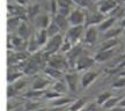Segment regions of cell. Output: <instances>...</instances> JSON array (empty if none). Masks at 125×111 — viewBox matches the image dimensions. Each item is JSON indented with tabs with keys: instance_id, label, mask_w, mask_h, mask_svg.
Instances as JSON below:
<instances>
[{
	"instance_id": "8",
	"label": "cell",
	"mask_w": 125,
	"mask_h": 111,
	"mask_svg": "<svg viewBox=\"0 0 125 111\" xmlns=\"http://www.w3.org/2000/svg\"><path fill=\"white\" fill-rule=\"evenodd\" d=\"M94 62H95V59H94V58L89 57V56H81L75 64V70L76 71L87 70V68H89V67L93 66Z\"/></svg>"
},
{
	"instance_id": "49",
	"label": "cell",
	"mask_w": 125,
	"mask_h": 111,
	"mask_svg": "<svg viewBox=\"0 0 125 111\" xmlns=\"http://www.w3.org/2000/svg\"><path fill=\"white\" fill-rule=\"evenodd\" d=\"M109 111H123V110H122V108H114V109H111Z\"/></svg>"
},
{
	"instance_id": "33",
	"label": "cell",
	"mask_w": 125,
	"mask_h": 111,
	"mask_svg": "<svg viewBox=\"0 0 125 111\" xmlns=\"http://www.w3.org/2000/svg\"><path fill=\"white\" fill-rule=\"evenodd\" d=\"M111 97H112V94L110 93V91H103V93H101L97 96V98H96V103H97L98 105H103L109 98H111Z\"/></svg>"
},
{
	"instance_id": "29",
	"label": "cell",
	"mask_w": 125,
	"mask_h": 111,
	"mask_svg": "<svg viewBox=\"0 0 125 111\" xmlns=\"http://www.w3.org/2000/svg\"><path fill=\"white\" fill-rule=\"evenodd\" d=\"M123 32V28L122 27H117V28H111L108 31L104 32V38L105 40H110V38H116L118 37V35Z\"/></svg>"
},
{
	"instance_id": "51",
	"label": "cell",
	"mask_w": 125,
	"mask_h": 111,
	"mask_svg": "<svg viewBox=\"0 0 125 111\" xmlns=\"http://www.w3.org/2000/svg\"><path fill=\"white\" fill-rule=\"evenodd\" d=\"M93 1H94V2H95V1H98V0H93Z\"/></svg>"
},
{
	"instance_id": "31",
	"label": "cell",
	"mask_w": 125,
	"mask_h": 111,
	"mask_svg": "<svg viewBox=\"0 0 125 111\" xmlns=\"http://www.w3.org/2000/svg\"><path fill=\"white\" fill-rule=\"evenodd\" d=\"M119 102H121V98L116 97V96H112L111 98H109L107 102L103 104V108H104V109H108V110H111L114 108H116V105L119 104Z\"/></svg>"
},
{
	"instance_id": "12",
	"label": "cell",
	"mask_w": 125,
	"mask_h": 111,
	"mask_svg": "<svg viewBox=\"0 0 125 111\" xmlns=\"http://www.w3.org/2000/svg\"><path fill=\"white\" fill-rule=\"evenodd\" d=\"M78 81H79L78 74H75V73H68L65 75V82L71 91H75L78 89Z\"/></svg>"
},
{
	"instance_id": "47",
	"label": "cell",
	"mask_w": 125,
	"mask_h": 111,
	"mask_svg": "<svg viewBox=\"0 0 125 111\" xmlns=\"http://www.w3.org/2000/svg\"><path fill=\"white\" fill-rule=\"evenodd\" d=\"M119 108H125V98L119 102Z\"/></svg>"
},
{
	"instance_id": "21",
	"label": "cell",
	"mask_w": 125,
	"mask_h": 111,
	"mask_svg": "<svg viewBox=\"0 0 125 111\" xmlns=\"http://www.w3.org/2000/svg\"><path fill=\"white\" fill-rule=\"evenodd\" d=\"M86 104H87V97L79 98V100H75V101L70 105L68 110L70 111H80L86 107Z\"/></svg>"
},
{
	"instance_id": "2",
	"label": "cell",
	"mask_w": 125,
	"mask_h": 111,
	"mask_svg": "<svg viewBox=\"0 0 125 111\" xmlns=\"http://www.w3.org/2000/svg\"><path fill=\"white\" fill-rule=\"evenodd\" d=\"M46 65L50 67H53V68H57L59 71H66L67 68L70 67V64H68V60H67L66 56L64 54H53L49 58V60L46 62Z\"/></svg>"
},
{
	"instance_id": "18",
	"label": "cell",
	"mask_w": 125,
	"mask_h": 111,
	"mask_svg": "<svg viewBox=\"0 0 125 111\" xmlns=\"http://www.w3.org/2000/svg\"><path fill=\"white\" fill-rule=\"evenodd\" d=\"M45 94V90H35V89H29L28 91L23 94L22 96L24 98H28V100H32V101H35L37 98L42 97V96H44Z\"/></svg>"
},
{
	"instance_id": "50",
	"label": "cell",
	"mask_w": 125,
	"mask_h": 111,
	"mask_svg": "<svg viewBox=\"0 0 125 111\" xmlns=\"http://www.w3.org/2000/svg\"><path fill=\"white\" fill-rule=\"evenodd\" d=\"M46 109L45 108H41V109H38V110H34V111H45Z\"/></svg>"
},
{
	"instance_id": "14",
	"label": "cell",
	"mask_w": 125,
	"mask_h": 111,
	"mask_svg": "<svg viewBox=\"0 0 125 111\" xmlns=\"http://www.w3.org/2000/svg\"><path fill=\"white\" fill-rule=\"evenodd\" d=\"M114 54H115V49L105 50V51H98L97 53L95 54L94 59H95V61H100V62L107 61L110 58L114 57Z\"/></svg>"
},
{
	"instance_id": "10",
	"label": "cell",
	"mask_w": 125,
	"mask_h": 111,
	"mask_svg": "<svg viewBox=\"0 0 125 111\" xmlns=\"http://www.w3.org/2000/svg\"><path fill=\"white\" fill-rule=\"evenodd\" d=\"M117 2L116 0H103L101 4L98 5V12H101L102 14H108V13H111L114 9L116 8Z\"/></svg>"
},
{
	"instance_id": "46",
	"label": "cell",
	"mask_w": 125,
	"mask_h": 111,
	"mask_svg": "<svg viewBox=\"0 0 125 111\" xmlns=\"http://www.w3.org/2000/svg\"><path fill=\"white\" fill-rule=\"evenodd\" d=\"M27 2H28V0H18V4L21 5V6L24 5V4H27Z\"/></svg>"
},
{
	"instance_id": "28",
	"label": "cell",
	"mask_w": 125,
	"mask_h": 111,
	"mask_svg": "<svg viewBox=\"0 0 125 111\" xmlns=\"http://www.w3.org/2000/svg\"><path fill=\"white\" fill-rule=\"evenodd\" d=\"M67 84L65 81H62V80H59V81H56L53 84H52V89H53L54 91H57V93L59 94H65L66 93V90H67Z\"/></svg>"
},
{
	"instance_id": "36",
	"label": "cell",
	"mask_w": 125,
	"mask_h": 111,
	"mask_svg": "<svg viewBox=\"0 0 125 111\" xmlns=\"http://www.w3.org/2000/svg\"><path fill=\"white\" fill-rule=\"evenodd\" d=\"M26 84H27V81L24 80V79H20V80H18L15 83H13V87L18 93H20V91L23 90V88L26 87Z\"/></svg>"
},
{
	"instance_id": "38",
	"label": "cell",
	"mask_w": 125,
	"mask_h": 111,
	"mask_svg": "<svg viewBox=\"0 0 125 111\" xmlns=\"http://www.w3.org/2000/svg\"><path fill=\"white\" fill-rule=\"evenodd\" d=\"M73 46H74V45L72 44L70 40H67L66 38H65V40H64V43H62V49H60V51H62V53H67V52H68V51H70Z\"/></svg>"
},
{
	"instance_id": "48",
	"label": "cell",
	"mask_w": 125,
	"mask_h": 111,
	"mask_svg": "<svg viewBox=\"0 0 125 111\" xmlns=\"http://www.w3.org/2000/svg\"><path fill=\"white\" fill-rule=\"evenodd\" d=\"M119 27H122V28H125V18L123 19V20H122L121 21V26H119Z\"/></svg>"
},
{
	"instance_id": "35",
	"label": "cell",
	"mask_w": 125,
	"mask_h": 111,
	"mask_svg": "<svg viewBox=\"0 0 125 111\" xmlns=\"http://www.w3.org/2000/svg\"><path fill=\"white\" fill-rule=\"evenodd\" d=\"M73 2L76 4L79 7H82V8H88V7H92L93 6V0H73Z\"/></svg>"
},
{
	"instance_id": "15",
	"label": "cell",
	"mask_w": 125,
	"mask_h": 111,
	"mask_svg": "<svg viewBox=\"0 0 125 111\" xmlns=\"http://www.w3.org/2000/svg\"><path fill=\"white\" fill-rule=\"evenodd\" d=\"M119 43V38H110V40H105L104 42L101 43L100 46V51H105V50H112L115 49V46H117Z\"/></svg>"
},
{
	"instance_id": "23",
	"label": "cell",
	"mask_w": 125,
	"mask_h": 111,
	"mask_svg": "<svg viewBox=\"0 0 125 111\" xmlns=\"http://www.w3.org/2000/svg\"><path fill=\"white\" fill-rule=\"evenodd\" d=\"M74 102V100L71 97H66V96H62V97L57 98V100H54L51 102L52 104V107H66L68 104H72V103Z\"/></svg>"
},
{
	"instance_id": "52",
	"label": "cell",
	"mask_w": 125,
	"mask_h": 111,
	"mask_svg": "<svg viewBox=\"0 0 125 111\" xmlns=\"http://www.w3.org/2000/svg\"><path fill=\"white\" fill-rule=\"evenodd\" d=\"M121 1H124V2H125V0H121Z\"/></svg>"
},
{
	"instance_id": "20",
	"label": "cell",
	"mask_w": 125,
	"mask_h": 111,
	"mask_svg": "<svg viewBox=\"0 0 125 111\" xmlns=\"http://www.w3.org/2000/svg\"><path fill=\"white\" fill-rule=\"evenodd\" d=\"M43 71H44L45 75H48L50 79H60L62 76V72L57 70V68H53V67L46 66V67H44Z\"/></svg>"
},
{
	"instance_id": "1",
	"label": "cell",
	"mask_w": 125,
	"mask_h": 111,
	"mask_svg": "<svg viewBox=\"0 0 125 111\" xmlns=\"http://www.w3.org/2000/svg\"><path fill=\"white\" fill-rule=\"evenodd\" d=\"M62 43H64V37H62V34L56 35V36H53V37L49 38L48 43L45 44L44 49L42 50V51H43L45 54H48L49 57H51V56H53L58 50L62 49Z\"/></svg>"
},
{
	"instance_id": "45",
	"label": "cell",
	"mask_w": 125,
	"mask_h": 111,
	"mask_svg": "<svg viewBox=\"0 0 125 111\" xmlns=\"http://www.w3.org/2000/svg\"><path fill=\"white\" fill-rule=\"evenodd\" d=\"M93 108H94V104H88L87 107H85L80 111H93Z\"/></svg>"
},
{
	"instance_id": "9",
	"label": "cell",
	"mask_w": 125,
	"mask_h": 111,
	"mask_svg": "<svg viewBox=\"0 0 125 111\" xmlns=\"http://www.w3.org/2000/svg\"><path fill=\"white\" fill-rule=\"evenodd\" d=\"M98 75H100V73L98 72H94V71H88V72H86V73H83V75L81 76V81H80L81 86L83 88L89 87L90 84L97 79Z\"/></svg>"
},
{
	"instance_id": "39",
	"label": "cell",
	"mask_w": 125,
	"mask_h": 111,
	"mask_svg": "<svg viewBox=\"0 0 125 111\" xmlns=\"http://www.w3.org/2000/svg\"><path fill=\"white\" fill-rule=\"evenodd\" d=\"M20 105H21V103L15 102L13 98H12V100H8V101H7V111L16 110L18 107H20Z\"/></svg>"
},
{
	"instance_id": "53",
	"label": "cell",
	"mask_w": 125,
	"mask_h": 111,
	"mask_svg": "<svg viewBox=\"0 0 125 111\" xmlns=\"http://www.w3.org/2000/svg\"><path fill=\"white\" fill-rule=\"evenodd\" d=\"M124 9H125V6H124Z\"/></svg>"
},
{
	"instance_id": "7",
	"label": "cell",
	"mask_w": 125,
	"mask_h": 111,
	"mask_svg": "<svg viewBox=\"0 0 125 111\" xmlns=\"http://www.w3.org/2000/svg\"><path fill=\"white\" fill-rule=\"evenodd\" d=\"M104 14H102L101 12H92L89 14H86V26H95V24H101L104 21Z\"/></svg>"
},
{
	"instance_id": "5",
	"label": "cell",
	"mask_w": 125,
	"mask_h": 111,
	"mask_svg": "<svg viewBox=\"0 0 125 111\" xmlns=\"http://www.w3.org/2000/svg\"><path fill=\"white\" fill-rule=\"evenodd\" d=\"M83 32V26H75V27H70L68 30L66 31V38L67 40H70L72 44L74 45L80 40V37L82 36Z\"/></svg>"
},
{
	"instance_id": "16",
	"label": "cell",
	"mask_w": 125,
	"mask_h": 111,
	"mask_svg": "<svg viewBox=\"0 0 125 111\" xmlns=\"http://www.w3.org/2000/svg\"><path fill=\"white\" fill-rule=\"evenodd\" d=\"M56 21V23L58 24V27L60 28V30H68V26H70V23H68V19L66 18V16H62V15H60V14H57L56 16H53L52 18Z\"/></svg>"
},
{
	"instance_id": "3",
	"label": "cell",
	"mask_w": 125,
	"mask_h": 111,
	"mask_svg": "<svg viewBox=\"0 0 125 111\" xmlns=\"http://www.w3.org/2000/svg\"><path fill=\"white\" fill-rule=\"evenodd\" d=\"M68 23L71 27H75V26H83L86 23V14L81 8H74L72 9L71 14L68 16Z\"/></svg>"
},
{
	"instance_id": "44",
	"label": "cell",
	"mask_w": 125,
	"mask_h": 111,
	"mask_svg": "<svg viewBox=\"0 0 125 111\" xmlns=\"http://www.w3.org/2000/svg\"><path fill=\"white\" fill-rule=\"evenodd\" d=\"M45 111H67L66 107H52L50 109H46Z\"/></svg>"
},
{
	"instance_id": "32",
	"label": "cell",
	"mask_w": 125,
	"mask_h": 111,
	"mask_svg": "<svg viewBox=\"0 0 125 111\" xmlns=\"http://www.w3.org/2000/svg\"><path fill=\"white\" fill-rule=\"evenodd\" d=\"M23 108H24V111H34L41 109V104L38 102L32 101V100H28L27 102L23 104Z\"/></svg>"
},
{
	"instance_id": "11",
	"label": "cell",
	"mask_w": 125,
	"mask_h": 111,
	"mask_svg": "<svg viewBox=\"0 0 125 111\" xmlns=\"http://www.w3.org/2000/svg\"><path fill=\"white\" fill-rule=\"evenodd\" d=\"M97 31L98 29L95 26H90V27L87 28L85 34V43L86 44H94L96 40H97Z\"/></svg>"
},
{
	"instance_id": "6",
	"label": "cell",
	"mask_w": 125,
	"mask_h": 111,
	"mask_svg": "<svg viewBox=\"0 0 125 111\" xmlns=\"http://www.w3.org/2000/svg\"><path fill=\"white\" fill-rule=\"evenodd\" d=\"M51 80L50 78H45L43 75H36L31 83V89L35 90H46L48 86H50Z\"/></svg>"
},
{
	"instance_id": "43",
	"label": "cell",
	"mask_w": 125,
	"mask_h": 111,
	"mask_svg": "<svg viewBox=\"0 0 125 111\" xmlns=\"http://www.w3.org/2000/svg\"><path fill=\"white\" fill-rule=\"evenodd\" d=\"M71 12H72V9L71 8H67V7H59V9H58V14L62 15V16H66V18H68V16H70Z\"/></svg>"
},
{
	"instance_id": "17",
	"label": "cell",
	"mask_w": 125,
	"mask_h": 111,
	"mask_svg": "<svg viewBox=\"0 0 125 111\" xmlns=\"http://www.w3.org/2000/svg\"><path fill=\"white\" fill-rule=\"evenodd\" d=\"M23 72L22 71H7V82L8 84H13L15 83L18 80L22 79Z\"/></svg>"
},
{
	"instance_id": "41",
	"label": "cell",
	"mask_w": 125,
	"mask_h": 111,
	"mask_svg": "<svg viewBox=\"0 0 125 111\" xmlns=\"http://www.w3.org/2000/svg\"><path fill=\"white\" fill-rule=\"evenodd\" d=\"M16 94H18V91L14 89L13 84H8V86H7V97H8V100L13 98Z\"/></svg>"
},
{
	"instance_id": "27",
	"label": "cell",
	"mask_w": 125,
	"mask_h": 111,
	"mask_svg": "<svg viewBox=\"0 0 125 111\" xmlns=\"http://www.w3.org/2000/svg\"><path fill=\"white\" fill-rule=\"evenodd\" d=\"M18 35L20 36V37H22L23 40H24V38H27L28 36L30 35V29H29V27L27 26V22H26V21H22L21 24L19 26Z\"/></svg>"
},
{
	"instance_id": "22",
	"label": "cell",
	"mask_w": 125,
	"mask_h": 111,
	"mask_svg": "<svg viewBox=\"0 0 125 111\" xmlns=\"http://www.w3.org/2000/svg\"><path fill=\"white\" fill-rule=\"evenodd\" d=\"M40 10H41V6L38 4H35V5H30L27 9V18L28 20H34L40 14Z\"/></svg>"
},
{
	"instance_id": "24",
	"label": "cell",
	"mask_w": 125,
	"mask_h": 111,
	"mask_svg": "<svg viewBox=\"0 0 125 111\" xmlns=\"http://www.w3.org/2000/svg\"><path fill=\"white\" fill-rule=\"evenodd\" d=\"M36 35V40L38 42V44L41 45H44L48 43L49 40V36H48V32H46V29H38V31L35 34Z\"/></svg>"
},
{
	"instance_id": "37",
	"label": "cell",
	"mask_w": 125,
	"mask_h": 111,
	"mask_svg": "<svg viewBox=\"0 0 125 111\" xmlns=\"http://www.w3.org/2000/svg\"><path fill=\"white\" fill-rule=\"evenodd\" d=\"M50 10H51V14L52 16H56L58 14V9H59V5H58V1L57 0H51L50 1Z\"/></svg>"
},
{
	"instance_id": "19",
	"label": "cell",
	"mask_w": 125,
	"mask_h": 111,
	"mask_svg": "<svg viewBox=\"0 0 125 111\" xmlns=\"http://www.w3.org/2000/svg\"><path fill=\"white\" fill-rule=\"evenodd\" d=\"M116 18H110L109 19H105L104 21H103L101 24H98L97 26V29L98 31H102V32H105V31H108L109 29H111L112 26H114V23L116 22Z\"/></svg>"
},
{
	"instance_id": "25",
	"label": "cell",
	"mask_w": 125,
	"mask_h": 111,
	"mask_svg": "<svg viewBox=\"0 0 125 111\" xmlns=\"http://www.w3.org/2000/svg\"><path fill=\"white\" fill-rule=\"evenodd\" d=\"M38 49H40V44L36 40V35H31L29 38V42H28L27 50L30 53H36V52H38Z\"/></svg>"
},
{
	"instance_id": "4",
	"label": "cell",
	"mask_w": 125,
	"mask_h": 111,
	"mask_svg": "<svg viewBox=\"0 0 125 111\" xmlns=\"http://www.w3.org/2000/svg\"><path fill=\"white\" fill-rule=\"evenodd\" d=\"M82 50H83L82 45L76 44L66 53V58H67V60H68L70 67H74V68H75V64H76V61H78V59L81 57Z\"/></svg>"
},
{
	"instance_id": "40",
	"label": "cell",
	"mask_w": 125,
	"mask_h": 111,
	"mask_svg": "<svg viewBox=\"0 0 125 111\" xmlns=\"http://www.w3.org/2000/svg\"><path fill=\"white\" fill-rule=\"evenodd\" d=\"M122 87H125V76L118 78V79L112 83V88H122Z\"/></svg>"
},
{
	"instance_id": "30",
	"label": "cell",
	"mask_w": 125,
	"mask_h": 111,
	"mask_svg": "<svg viewBox=\"0 0 125 111\" xmlns=\"http://www.w3.org/2000/svg\"><path fill=\"white\" fill-rule=\"evenodd\" d=\"M21 22H22V20L20 18H18V16H8V19H7V27H8V30L14 29V28L18 29L19 26L21 24Z\"/></svg>"
},
{
	"instance_id": "34",
	"label": "cell",
	"mask_w": 125,
	"mask_h": 111,
	"mask_svg": "<svg viewBox=\"0 0 125 111\" xmlns=\"http://www.w3.org/2000/svg\"><path fill=\"white\" fill-rule=\"evenodd\" d=\"M44 97L49 98V100H51V101H54V100H57V98L62 97V94H59V93H57V91H54L53 89H51V90H45Z\"/></svg>"
},
{
	"instance_id": "42",
	"label": "cell",
	"mask_w": 125,
	"mask_h": 111,
	"mask_svg": "<svg viewBox=\"0 0 125 111\" xmlns=\"http://www.w3.org/2000/svg\"><path fill=\"white\" fill-rule=\"evenodd\" d=\"M58 1L59 7H67V8H71L72 5H74L73 0H57Z\"/></svg>"
},
{
	"instance_id": "26",
	"label": "cell",
	"mask_w": 125,
	"mask_h": 111,
	"mask_svg": "<svg viewBox=\"0 0 125 111\" xmlns=\"http://www.w3.org/2000/svg\"><path fill=\"white\" fill-rule=\"evenodd\" d=\"M46 32H48L49 38H51V37H53V36H56V35H59V32H60V28L58 27V24L56 23V21H54L53 19L51 20L49 27H48V29H46Z\"/></svg>"
},
{
	"instance_id": "13",
	"label": "cell",
	"mask_w": 125,
	"mask_h": 111,
	"mask_svg": "<svg viewBox=\"0 0 125 111\" xmlns=\"http://www.w3.org/2000/svg\"><path fill=\"white\" fill-rule=\"evenodd\" d=\"M51 16L48 15V14H42V15H38L36 18V26L38 27V29H48L50 22H51Z\"/></svg>"
}]
</instances>
